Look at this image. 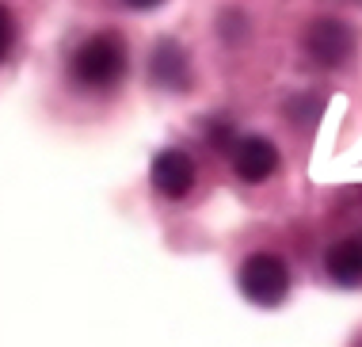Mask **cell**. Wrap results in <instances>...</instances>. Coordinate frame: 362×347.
I'll use <instances>...</instances> for the list:
<instances>
[{
    "instance_id": "obj_1",
    "label": "cell",
    "mask_w": 362,
    "mask_h": 347,
    "mask_svg": "<svg viewBox=\"0 0 362 347\" xmlns=\"http://www.w3.org/2000/svg\"><path fill=\"white\" fill-rule=\"evenodd\" d=\"M126 65H130V50L126 38L115 31H95L88 35L69 57V76L84 92H111L122 84Z\"/></svg>"
},
{
    "instance_id": "obj_2",
    "label": "cell",
    "mask_w": 362,
    "mask_h": 347,
    "mask_svg": "<svg viewBox=\"0 0 362 347\" xmlns=\"http://www.w3.org/2000/svg\"><path fill=\"white\" fill-rule=\"evenodd\" d=\"M237 283H240V290H244L248 302H256V305H279L282 297L290 294V267L275 252H252L248 260L240 263Z\"/></svg>"
},
{
    "instance_id": "obj_3",
    "label": "cell",
    "mask_w": 362,
    "mask_h": 347,
    "mask_svg": "<svg viewBox=\"0 0 362 347\" xmlns=\"http://www.w3.org/2000/svg\"><path fill=\"white\" fill-rule=\"evenodd\" d=\"M301 46H305L309 62L320 69H344L355 54V31L344 23V19H313L301 35Z\"/></svg>"
},
{
    "instance_id": "obj_4",
    "label": "cell",
    "mask_w": 362,
    "mask_h": 347,
    "mask_svg": "<svg viewBox=\"0 0 362 347\" xmlns=\"http://www.w3.org/2000/svg\"><path fill=\"white\" fill-rule=\"evenodd\" d=\"M149 180H153V187H156L160 198L180 203V198L191 195L194 180H199V168H194L191 153H183V149H160V153L153 157Z\"/></svg>"
},
{
    "instance_id": "obj_5",
    "label": "cell",
    "mask_w": 362,
    "mask_h": 347,
    "mask_svg": "<svg viewBox=\"0 0 362 347\" xmlns=\"http://www.w3.org/2000/svg\"><path fill=\"white\" fill-rule=\"evenodd\" d=\"M233 153V172L240 176L244 183H263L271 180V176L279 172V149L267 142V137H237V142L229 145Z\"/></svg>"
},
{
    "instance_id": "obj_6",
    "label": "cell",
    "mask_w": 362,
    "mask_h": 347,
    "mask_svg": "<svg viewBox=\"0 0 362 347\" xmlns=\"http://www.w3.org/2000/svg\"><path fill=\"white\" fill-rule=\"evenodd\" d=\"M149 76L156 88H168V92H183L191 88V62H187V50L172 38L156 42L153 57H149Z\"/></svg>"
},
{
    "instance_id": "obj_7",
    "label": "cell",
    "mask_w": 362,
    "mask_h": 347,
    "mask_svg": "<svg viewBox=\"0 0 362 347\" xmlns=\"http://www.w3.org/2000/svg\"><path fill=\"white\" fill-rule=\"evenodd\" d=\"M325 271L336 286H362V237H339L325 252Z\"/></svg>"
},
{
    "instance_id": "obj_8",
    "label": "cell",
    "mask_w": 362,
    "mask_h": 347,
    "mask_svg": "<svg viewBox=\"0 0 362 347\" xmlns=\"http://www.w3.org/2000/svg\"><path fill=\"white\" fill-rule=\"evenodd\" d=\"M12 46H16V19L4 4H0V65H4L8 54H12Z\"/></svg>"
},
{
    "instance_id": "obj_9",
    "label": "cell",
    "mask_w": 362,
    "mask_h": 347,
    "mask_svg": "<svg viewBox=\"0 0 362 347\" xmlns=\"http://www.w3.org/2000/svg\"><path fill=\"white\" fill-rule=\"evenodd\" d=\"M130 8H138V12H145V8H160L164 0H126Z\"/></svg>"
}]
</instances>
